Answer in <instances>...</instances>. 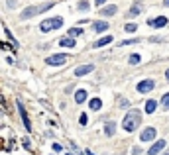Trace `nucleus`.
I'll return each mask as SVG.
<instances>
[{
  "instance_id": "obj_1",
  "label": "nucleus",
  "mask_w": 169,
  "mask_h": 155,
  "mask_svg": "<svg viewBox=\"0 0 169 155\" xmlns=\"http://www.w3.org/2000/svg\"><path fill=\"white\" fill-rule=\"evenodd\" d=\"M55 2H45V4H38V6H28V8L22 10V20H30L34 16H38V14H43L47 12L49 8H53Z\"/></svg>"
},
{
  "instance_id": "obj_2",
  "label": "nucleus",
  "mask_w": 169,
  "mask_h": 155,
  "mask_svg": "<svg viewBox=\"0 0 169 155\" xmlns=\"http://www.w3.org/2000/svg\"><path fill=\"white\" fill-rule=\"evenodd\" d=\"M140 124H142V114L138 112V110H130V112L124 116V122H122V126L126 132H134Z\"/></svg>"
},
{
  "instance_id": "obj_3",
  "label": "nucleus",
  "mask_w": 169,
  "mask_h": 155,
  "mask_svg": "<svg viewBox=\"0 0 169 155\" xmlns=\"http://www.w3.org/2000/svg\"><path fill=\"white\" fill-rule=\"evenodd\" d=\"M63 26V18H47V20H43L41 24H40V32H51V29H59Z\"/></svg>"
},
{
  "instance_id": "obj_4",
  "label": "nucleus",
  "mask_w": 169,
  "mask_h": 155,
  "mask_svg": "<svg viewBox=\"0 0 169 155\" xmlns=\"http://www.w3.org/2000/svg\"><path fill=\"white\" fill-rule=\"evenodd\" d=\"M69 61V55L67 53H55V55H51L45 59V63L51 65V67H61V65H65Z\"/></svg>"
},
{
  "instance_id": "obj_5",
  "label": "nucleus",
  "mask_w": 169,
  "mask_h": 155,
  "mask_svg": "<svg viewBox=\"0 0 169 155\" xmlns=\"http://www.w3.org/2000/svg\"><path fill=\"white\" fill-rule=\"evenodd\" d=\"M18 104V110H20V116H22V120H24V128L28 130V132H32V122H30V118H28V112H26V108H24V104L18 100L16 102Z\"/></svg>"
},
{
  "instance_id": "obj_6",
  "label": "nucleus",
  "mask_w": 169,
  "mask_h": 155,
  "mask_svg": "<svg viewBox=\"0 0 169 155\" xmlns=\"http://www.w3.org/2000/svg\"><path fill=\"white\" fill-rule=\"evenodd\" d=\"M156 86V83H153L151 79H145V80H142V83H138V92H142V94H145V92H150L151 88Z\"/></svg>"
},
{
  "instance_id": "obj_7",
  "label": "nucleus",
  "mask_w": 169,
  "mask_h": 155,
  "mask_svg": "<svg viewBox=\"0 0 169 155\" xmlns=\"http://www.w3.org/2000/svg\"><path fill=\"white\" fill-rule=\"evenodd\" d=\"M165 143H167L165 139H159V142H156V143H153L150 149H148V155H157V153H161V151L165 149Z\"/></svg>"
},
{
  "instance_id": "obj_8",
  "label": "nucleus",
  "mask_w": 169,
  "mask_h": 155,
  "mask_svg": "<svg viewBox=\"0 0 169 155\" xmlns=\"http://www.w3.org/2000/svg\"><path fill=\"white\" fill-rule=\"evenodd\" d=\"M153 137H156V128H145L140 136V142H153Z\"/></svg>"
},
{
  "instance_id": "obj_9",
  "label": "nucleus",
  "mask_w": 169,
  "mask_h": 155,
  "mask_svg": "<svg viewBox=\"0 0 169 155\" xmlns=\"http://www.w3.org/2000/svg\"><path fill=\"white\" fill-rule=\"evenodd\" d=\"M91 71H94V65H92V63L81 65V67L75 69V77H83V75H87V73H91Z\"/></svg>"
},
{
  "instance_id": "obj_10",
  "label": "nucleus",
  "mask_w": 169,
  "mask_h": 155,
  "mask_svg": "<svg viewBox=\"0 0 169 155\" xmlns=\"http://www.w3.org/2000/svg\"><path fill=\"white\" fill-rule=\"evenodd\" d=\"M148 26H151V28H163V26H167V18L159 16L156 20H148Z\"/></svg>"
},
{
  "instance_id": "obj_11",
  "label": "nucleus",
  "mask_w": 169,
  "mask_h": 155,
  "mask_svg": "<svg viewBox=\"0 0 169 155\" xmlns=\"http://www.w3.org/2000/svg\"><path fill=\"white\" fill-rule=\"evenodd\" d=\"M87 94H89V92H87L85 88H79V90L75 92V102H77V104H83V102L87 100Z\"/></svg>"
},
{
  "instance_id": "obj_12",
  "label": "nucleus",
  "mask_w": 169,
  "mask_h": 155,
  "mask_svg": "<svg viewBox=\"0 0 169 155\" xmlns=\"http://www.w3.org/2000/svg\"><path fill=\"white\" fill-rule=\"evenodd\" d=\"M92 28H94V32H106V29H108V22H104V20H102V22H94V24H92Z\"/></svg>"
},
{
  "instance_id": "obj_13",
  "label": "nucleus",
  "mask_w": 169,
  "mask_h": 155,
  "mask_svg": "<svg viewBox=\"0 0 169 155\" xmlns=\"http://www.w3.org/2000/svg\"><path fill=\"white\" fill-rule=\"evenodd\" d=\"M116 10H118V8H116L114 4H110V6H104V8L100 10V16H112V14H116Z\"/></svg>"
},
{
  "instance_id": "obj_14",
  "label": "nucleus",
  "mask_w": 169,
  "mask_h": 155,
  "mask_svg": "<svg viewBox=\"0 0 169 155\" xmlns=\"http://www.w3.org/2000/svg\"><path fill=\"white\" fill-rule=\"evenodd\" d=\"M140 12H142V2H136V4H134V6H132V8H130L128 16H130V18H132V16H138Z\"/></svg>"
},
{
  "instance_id": "obj_15",
  "label": "nucleus",
  "mask_w": 169,
  "mask_h": 155,
  "mask_svg": "<svg viewBox=\"0 0 169 155\" xmlns=\"http://www.w3.org/2000/svg\"><path fill=\"white\" fill-rule=\"evenodd\" d=\"M112 41V35H106V38H100L98 41H94L92 47H102V45H108V43Z\"/></svg>"
},
{
  "instance_id": "obj_16",
  "label": "nucleus",
  "mask_w": 169,
  "mask_h": 155,
  "mask_svg": "<svg viewBox=\"0 0 169 155\" xmlns=\"http://www.w3.org/2000/svg\"><path fill=\"white\" fill-rule=\"evenodd\" d=\"M114 132H116V124H114V122H106L104 134H106V136H114Z\"/></svg>"
},
{
  "instance_id": "obj_17",
  "label": "nucleus",
  "mask_w": 169,
  "mask_h": 155,
  "mask_svg": "<svg viewBox=\"0 0 169 155\" xmlns=\"http://www.w3.org/2000/svg\"><path fill=\"white\" fill-rule=\"evenodd\" d=\"M156 106H157V102L150 98L148 102H145V112H148V114H153V112H156Z\"/></svg>"
},
{
  "instance_id": "obj_18",
  "label": "nucleus",
  "mask_w": 169,
  "mask_h": 155,
  "mask_svg": "<svg viewBox=\"0 0 169 155\" xmlns=\"http://www.w3.org/2000/svg\"><path fill=\"white\" fill-rule=\"evenodd\" d=\"M59 43H61V47H75V39L73 38H63Z\"/></svg>"
},
{
  "instance_id": "obj_19",
  "label": "nucleus",
  "mask_w": 169,
  "mask_h": 155,
  "mask_svg": "<svg viewBox=\"0 0 169 155\" xmlns=\"http://www.w3.org/2000/svg\"><path fill=\"white\" fill-rule=\"evenodd\" d=\"M89 106H91V110H100L102 100H100V98H92V100L89 102Z\"/></svg>"
},
{
  "instance_id": "obj_20",
  "label": "nucleus",
  "mask_w": 169,
  "mask_h": 155,
  "mask_svg": "<svg viewBox=\"0 0 169 155\" xmlns=\"http://www.w3.org/2000/svg\"><path fill=\"white\" fill-rule=\"evenodd\" d=\"M159 102H161V106H163V110H169V92H165Z\"/></svg>"
},
{
  "instance_id": "obj_21",
  "label": "nucleus",
  "mask_w": 169,
  "mask_h": 155,
  "mask_svg": "<svg viewBox=\"0 0 169 155\" xmlns=\"http://www.w3.org/2000/svg\"><path fill=\"white\" fill-rule=\"evenodd\" d=\"M81 34H83V29H81V28H71L69 29V38H77V35H81Z\"/></svg>"
},
{
  "instance_id": "obj_22",
  "label": "nucleus",
  "mask_w": 169,
  "mask_h": 155,
  "mask_svg": "<svg viewBox=\"0 0 169 155\" xmlns=\"http://www.w3.org/2000/svg\"><path fill=\"white\" fill-rule=\"evenodd\" d=\"M89 6H91V4L87 2V0H83V2H79V10H85V12H87V10H89Z\"/></svg>"
},
{
  "instance_id": "obj_23",
  "label": "nucleus",
  "mask_w": 169,
  "mask_h": 155,
  "mask_svg": "<svg viewBox=\"0 0 169 155\" xmlns=\"http://www.w3.org/2000/svg\"><path fill=\"white\" fill-rule=\"evenodd\" d=\"M124 29L132 34V32H136V29H138V26H136V24H126V28H124Z\"/></svg>"
},
{
  "instance_id": "obj_24",
  "label": "nucleus",
  "mask_w": 169,
  "mask_h": 155,
  "mask_svg": "<svg viewBox=\"0 0 169 155\" xmlns=\"http://www.w3.org/2000/svg\"><path fill=\"white\" fill-rule=\"evenodd\" d=\"M0 47H2L4 51H6V49H16V47L12 45V43H6V41H2V43H0Z\"/></svg>"
},
{
  "instance_id": "obj_25",
  "label": "nucleus",
  "mask_w": 169,
  "mask_h": 155,
  "mask_svg": "<svg viewBox=\"0 0 169 155\" xmlns=\"http://www.w3.org/2000/svg\"><path fill=\"white\" fill-rule=\"evenodd\" d=\"M140 59H142L140 55H132V57H130V63H132V65H138V63H140Z\"/></svg>"
},
{
  "instance_id": "obj_26",
  "label": "nucleus",
  "mask_w": 169,
  "mask_h": 155,
  "mask_svg": "<svg viewBox=\"0 0 169 155\" xmlns=\"http://www.w3.org/2000/svg\"><path fill=\"white\" fill-rule=\"evenodd\" d=\"M79 122H81V126H87V122H89V118H87V114H81Z\"/></svg>"
},
{
  "instance_id": "obj_27",
  "label": "nucleus",
  "mask_w": 169,
  "mask_h": 155,
  "mask_svg": "<svg viewBox=\"0 0 169 155\" xmlns=\"http://www.w3.org/2000/svg\"><path fill=\"white\" fill-rule=\"evenodd\" d=\"M132 43H138V39H126V41H122V45H132Z\"/></svg>"
},
{
  "instance_id": "obj_28",
  "label": "nucleus",
  "mask_w": 169,
  "mask_h": 155,
  "mask_svg": "<svg viewBox=\"0 0 169 155\" xmlns=\"http://www.w3.org/2000/svg\"><path fill=\"white\" fill-rule=\"evenodd\" d=\"M142 153V149H140V147H132V155H140Z\"/></svg>"
},
{
  "instance_id": "obj_29",
  "label": "nucleus",
  "mask_w": 169,
  "mask_h": 155,
  "mask_svg": "<svg viewBox=\"0 0 169 155\" xmlns=\"http://www.w3.org/2000/svg\"><path fill=\"white\" fill-rule=\"evenodd\" d=\"M104 2H106V0H94V4H97V6H98V8H100V6H102V4H104Z\"/></svg>"
},
{
  "instance_id": "obj_30",
  "label": "nucleus",
  "mask_w": 169,
  "mask_h": 155,
  "mask_svg": "<svg viewBox=\"0 0 169 155\" xmlns=\"http://www.w3.org/2000/svg\"><path fill=\"white\" fill-rule=\"evenodd\" d=\"M22 143H24L26 147H30V139H28V137H24V139H22Z\"/></svg>"
},
{
  "instance_id": "obj_31",
  "label": "nucleus",
  "mask_w": 169,
  "mask_h": 155,
  "mask_svg": "<svg viewBox=\"0 0 169 155\" xmlns=\"http://www.w3.org/2000/svg\"><path fill=\"white\" fill-rule=\"evenodd\" d=\"M53 151H61V145L59 143H53Z\"/></svg>"
},
{
  "instance_id": "obj_32",
  "label": "nucleus",
  "mask_w": 169,
  "mask_h": 155,
  "mask_svg": "<svg viewBox=\"0 0 169 155\" xmlns=\"http://www.w3.org/2000/svg\"><path fill=\"white\" fill-rule=\"evenodd\" d=\"M163 6H167V8H169V0H163Z\"/></svg>"
},
{
  "instance_id": "obj_33",
  "label": "nucleus",
  "mask_w": 169,
  "mask_h": 155,
  "mask_svg": "<svg viewBox=\"0 0 169 155\" xmlns=\"http://www.w3.org/2000/svg\"><path fill=\"white\" fill-rule=\"evenodd\" d=\"M165 79H167V80H169V69H167V71H165Z\"/></svg>"
},
{
  "instance_id": "obj_34",
  "label": "nucleus",
  "mask_w": 169,
  "mask_h": 155,
  "mask_svg": "<svg viewBox=\"0 0 169 155\" xmlns=\"http://www.w3.org/2000/svg\"><path fill=\"white\" fill-rule=\"evenodd\" d=\"M87 155H94V153H92V151H89V149H87Z\"/></svg>"
},
{
  "instance_id": "obj_35",
  "label": "nucleus",
  "mask_w": 169,
  "mask_h": 155,
  "mask_svg": "<svg viewBox=\"0 0 169 155\" xmlns=\"http://www.w3.org/2000/svg\"><path fill=\"white\" fill-rule=\"evenodd\" d=\"M65 155H73V153H65Z\"/></svg>"
},
{
  "instance_id": "obj_36",
  "label": "nucleus",
  "mask_w": 169,
  "mask_h": 155,
  "mask_svg": "<svg viewBox=\"0 0 169 155\" xmlns=\"http://www.w3.org/2000/svg\"><path fill=\"white\" fill-rule=\"evenodd\" d=\"M163 155H169V153H163Z\"/></svg>"
}]
</instances>
